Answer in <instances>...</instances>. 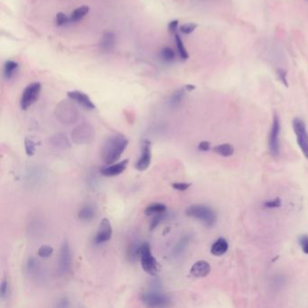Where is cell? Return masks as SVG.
Listing matches in <instances>:
<instances>
[{"label":"cell","mask_w":308,"mask_h":308,"mask_svg":"<svg viewBox=\"0 0 308 308\" xmlns=\"http://www.w3.org/2000/svg\"><path fill=\"white\" fill-rule=\"evenodd\" d=\"M129 145V139L122 134H113L103 143L101 156L107 165L114 164L119 160Z\"/></svg>","instance_id":"6da1fadb"},{"label":"cell","mask_w":308,"mask_h":308,"mask_svg":"<svg viewBox=\"0 0 308 308\" xmlns=\"http://www.w3.org/2000/svg\"><path fill=\"white\" fill-rule=\"evenodd\" d=\"M188 217L196 219L207 227H212L217 221V213L212 207L206 205H193L186 211Z\"/></svg>","instance_id":"7a4b0ae2"},{"label":"cell","mask_w":308,"mask_h":308,"mask_svg":"<svg viewBox=\"0 0 308 308\" xmlns=\"http://www.w3.org/2000/svg\"><path fill=\"white\" fill-rule=\"evenodd\" d=\"M140 299L148 308H167L172 305V300L168 295L155 290H149L142 293Z\"/></svg>","instance_id":"3957f363"},{"label":"cell","mask_w":308,"mask_h":308,"mask_svg":"<svg viewBox=\"0 0 308 308\" xmlns=\"http://www.w3.org/2000/svg\"><path fill=\"white\" fill-rule=\"evenodd\" d=\"M139 258L143 270L148 275L155 276L158 272V264L151 252V247L148 242L142 243L139 251Z\"/></svg>","instance_id":"277c9868"},{"label":"cell","mask_w":308,"mask_h":308,"mask_svg":"<svg viewBox=\"0 0 308 308\" xmlns=\"http://www.w3.org/2000/svg\"><path fill=\"white\" fill-rule=\"evenodd\" d=\"M292 124L298 147L301 149L305 157L308 159V133L306 123L300 118H295Z\"/></svg>","instance_id":"5b68a950"},{"label":"cell","mask_w":308,"mask_h":308,"mask_svg":"<svg viewBox=\"0 0 308 308\" xmlns=\"http://www.w3.org/2000/svg\"><path fill=\"white\" fill-rule=\"evenodd\" d=\"M281 130V124L279 117L275 114L273 117V121L270 129V137H269V149L270 154L274 157H277L280 154V143L279 136Z\"/></svg>","instance_id":"8992f818"},{"label":"cell","mask_w":308,"mask_h":308,"mask_svg":"<svg viewBox=\"0 0 308 308\" xmlns=\"http://www.w3.org/2000/svg\"><path fill=\"white\" fill-rule=\"evenodd\" d=\"M41 89H42V86L40 83H33L26 87L20 101V106L22 109L26 110L29 109L33 104L37 101L41 92Z\"/></svg>","instance_id":"52a82bcc"},{"label":"cell","mask_w":308,"mask_h":308,"mask_svg":"<svg viewBox=\"0 0 308 308\" xmlns=\"http://www.w3.org/2000/svg\"><path fill=\"white\" fill-rule=\"evenodd\" d=\"M71 267V249L69 243L65 240L62 246H61V251H60V257H59V264H58V270L60 274L65 275L67 274Z\"/></svg>","instance_id":"ba28073f"},{"label":"cell","mask_w":308,"mask_h":308,"mask_svg":"<svg viewBox=\"0 0 308 308\" xmlns=\"http://www.w3.org/2000/svg\"><path fill=\"white\" fill-rule=\"evenodd\" d=\"M112 237V226L109 219L103 218L100 222L96 235L94 238V242L97 245L105 243L109 241Z\"/></svg>","instance_id":"9c48e42d"},{"label":"cell","mask_w":308,"mask_h":308,"mask_svg":"<svg viewBox=\"0 0 308 308\" xmlns=\"http://www.w3.org/2000/svg\"><path fill=\"white\" fill-rule=\"evenodd\" d=\"M93 135H94L93 130L87 125H83L81 127H78L77 129H74L71 132L72 140L76 144L89 143L92 139Z\"/></svg>","instance_id":"30bf717a"},{"label":"cell","mask_w":308,"mask_h":308,"mask_svg":"<svg viewBox=\"0 0 308 308\" xmlns=\"http://www.w3.org/2000/svg\"><path fill=\"white\" fill-rule=\"evenodd\" d=\"M151 157H152V153H151V143L149 141H144L143 143V147H142L141 155L139 157L138 161L136 164V168L138 171H145L147 170L150 163H151Z\"/></svg>","instance_id":"8fae6325"},{"label":"cell","mask_w":308,"mask_h":308,"mask_svg":"<svg viewBox=\"0 0 308 308\" xmlns=\"http://www.w3.org/2000/svg\"><path fill=\"white\" fill-rule=\"evenodd\" d=\"M67 95L71 100L79 103L80 105H82L85 109H94L96 108L94 103L91 102L90 97L88 96L87 94L84 93V92H82V91H78V90L69 91L67 93Z\"/></svg>","instance_id":"7c38bea8"},{"label":"cell","mask_w":308,"mask_h":308,"mask_svg":"<svg viewBox=\"0 0 308 308\" xmlns=\"http://www.w3.org/2000/svg\"><path fill=\"white\" fill-rule=\"evenodd\" d=\"M128 164H129L128 159H125L120 163L111 164V165H109L108 167L102 168L101 173H103V175L109 176V177L117 176L125 171V169L128 167Z\"/></svg>","instance_id":"4fadbf2b"},{"label":"cell","mask_w":308,"mask_h":308,"mask_svg":"<svg viewBox=\"0 0 308 308\" xmlns=\"http://www.w3.org/2000/svg\"><path fill=\"white\" fill-rule=\"evenodd\" d=\"M190 272L195 277H205L211 272V265L205 260H199L193 264Z\"/></svg>","instance_id":"5bb4252c"},{"label":"cell","mask_w":308,"mask_h":308,"mask_svg":"<svg viewBox=\"0 0 308 308\" xmlns=\"http://www.w3.org/2000/svg\"><path fill=\"white\" fill-rule=\"evenodd\" d=\"M192 238L193 237L191 234H186L181 238L173 248L172 256L174 257H182L183 254L187 251V248L192 240Z\"/></svg>","instance_id":"9a60e30c"},{"label":"cell","mask_w":308,"mask_h":308,"mask_svg":"<svg viewBox=\"0 0 308 308\" xmlns=\"http://www.w3.org/2000/svg\"><path fill=\"white\" fill-rule=\"evenodd\" d=\"M95 215H96V207L90 204H87L83 206L78 212V218L84 222H90L95 218Z\"/></svg>","instance_id":"2e32d148"},{"label":"cell","mask_w":308,"mask_h":308,"mask_svg":"<svg viewBox=\"0 0 308 308\" xmlns=\"http://www.w3.org/2000/svg\"><path fill=\"white\" fill-rule=\"evenodd\" d=\"M229 249V243L223 238H219L214 241L211 248V252L214 256H222Z\"/></svg>","instance_id":"e0dca14e"},{"label":"cell","mask_w":308,"mask_h":308,"mask_svg":"<svg viewBox=\"0 0 308 308\" xmlns=\"http://www.w3.org/2000/svg\"><path fill=\"white\" fill-rule=\"evenodd\" d=\"M116 37L114 34L111 32H106L103 34V37L100 42V46L102 50L105 51H111L115 46Z\"/></svg>","instance_id":"ac0fdd59"},{"label":"cell","mask_w":308,"mask_h":308,"mask_svg":"<svg viewBox=\"0 0 308 308\" xmlns=\"http://www.w3.org/2000/svg\"><path fill=\"white\" fill-rule=\"evenodd\" d=\"M141 245L142 243L139 242V240H135L129 244V249L127 251V257L129 261L134 262L137 260V258L139 257V251Z\"/></svg>","instance_id":"d6986e66"},{"label":"cell","mask_w":308,"mask_h":308,"mask_svg":"<svg viewBox=\"0 0 308 308\" xmlns=\"http://www.w3.org/2000/svg\"><path fill=\"white\" fill-rule=\"evenodd\" d=\"M167 212V205L162 203H153L146 208L145 214L147 216H154L159 213H164Z\"/></svg>","instance_id":"ffe728a7"},{"label":"cell","mask_w":308,"mask_h":308,"mask_svg":"<svg viewBox=\"0 0 308 308\" xmlns=\"http://www.w3.org/2000/svg\"><path fill=\"white\" fill-rule=\"evenodd\" d=\"M213 151L219 155L228 157L234 154V148L231 146V144H222L213 148Z\"/></svg>","instance_id":"44dd1931"},{"label":"cell","mask_w":308,"mask_h":308,"mask_svg":"<svg viewBox=\"0 0 308 308\" xmlns=\"http://www.w3.org/2000/svg\"><path fill=\"white\" fill-rule=\"evenodd\" d=\"M90 8L87 6H82V7L76 8L70 17V20L71 23H76L78 21L83 19L85 16H87V14L89 13Z\"/></svg>","instance_id":"7402d4cb"},{"label":"cell","mask_w":308,"mask_h":308,"mask_svg":"<svg viewBox=\"0 0 308 308\" xmlns=\"http://www.w3.org/2000/svg\"><path fill=\"white\" fill-rule=\"evenodd\" d=\"M174 39H175L176 47H177V51H178V53H179L180 57L182 58L184 61H186L189 58V53L187 51V48L185 47L183 40L181 39L179 34L177 33H174Z\"/></svg>","instance_id":"603a6c76"},{"label":"cell","mask_w":308,"mask_h":308,"mask_svg":"<svg viewBox=\"0 0 308 308\" xmlns=\"http://www.w3.org/2000/svg\"><path fill=\"white\" fill-rule=\"evenodd\" d=\"M18 68V64L13 62V61H7L5 64L4 66V76L7 79L9 80L11 78L13 77L14 74L16 73V71Z\"/></svg>","instance_id":"cb8c5ba5"},{"label":"cell","mask_w":308,"mask_h":308,"mask_svg":"<svg viewBox=\"0 0 308 308\" xmlns=\"http://www.w3.org/2000/svg\"><path fill=\"white\" fill-rule=\"evenodd\" d=\"M11 294V288H10V283L7 278H3L2 282L0 285V296L1 299H7Z\"/></svg>","instance_id":"d4e9b609"},{"label":"cell","mask_w":308,"mask_h":308,"mask_svg":"<svg viewBox=\"0 0 308 308\" xmlns=\"http://www.w3.org/2000/svg\"><path fill=\"white\" fill-rule=\"evenodd\" d=\"M160 57L166 63H172L175 58V53L170 47H165L161 50Z\"/></svg>","instance_id":"484cf974"},{"label":"cell","mask_w":308,"mask_h":308,"mask_svg":"<svg viewBox=\"0 0 308 308\" xmlns=\"http://www.w3.org/2000/svg\"><path fill=\"white\" fill-rule=\"evenodd\" d=\"M186 95L185 89H179V90H175L173 93V95L170 99V103L172 106H177L180 103L183 102L184 98Z\"/></svg>","instance_id":"4316f807"},{"label":"cell","mask_w":308,"mask_h":308,"mask_svg":"<svg viewBox=\"0 0 308 308\" xmlns=\"http://www.w3.org/2000/svg\"><path fill=\"white\" fill-rule=\"evenodd\" d=\"M25 148H26V154L28 156H33L35 153V144L29 137L25 138Z\"/></svg>","instance_id":"83f0119b"},{"label":"cell","mask_w":308,"mask_h":308,"mask_svg":"<svg viewBox=\"0 0 308 308\" xmlns=\"http://www.w3.org/2000/svg\"><path fill=\"white\" fill-rule=\"evenodd\" d=\"M53 253V249L51 248V246H48V245H43L39 248L38 250V256L41 257H51Z\"/></svg>","instance_id":"f1b7e54d"},{"label":"cell","mask_w":308,"mask_h":308,"mask_svg":"<svg viewBox=\"0 0 308 308\" xmlns=\"http://www.w3.org/2000/svg\"><path fill=\"white\" fill-rule=\"evenodd\" d=\"M198 25L195 23H189V24H185L183 26H180V31L185 34H190L197 28Z\"/></svg>","instance_id":"f546056e"},{"label":"cell","mask_w":308,"mask_h":308,"mask_svg":"<svg viewBox=\"0 0 308 308\" xmlns=\"http://www.w3.org/2000/svg\"><path fill=\"white\" fill-rule=\"evenodd\" d=\"M71 22L70 17H68L65 13H58L56 15V17H55V23L58 26H65L67 23Z\"/></svg>","instance_id":"4dcf8cb0"},{"label":"cell","mask_w":308,"mask_h":308,"mask_svg":"<svg viewBox=\"0 0 308 308\" xmlns=\"http://www.w3.org/2000/svg\"><path fill=\"white\" fill-rule=\"evenodd\" d=\"M165 218H166V212L154 215L153 220L151 222V224H150V230H154L158 225L160 224L161 222Z\"/></svg>","instance_id":"1f68e13d"},{"label":"cell","mask_w":308,"mask_h":308,"mask_svg":"<svg viewBox=\"0 0 308 308\" xmlns=\"http://www.w3.org/2000/svg\"><path fill=\"white\" fill-rule=\"evenodd\" d=\"M276 75H277V77L279 79V81L288 88L289 85L287 71H285V70H283V69H277V70H276Z\"/></svg>","instance_id":"d6a6232c"},{"label":"cell","mask_w":308,"mask_h":308,"mask_svg":"<svg viewBox=\"0 0 308 308\" xmlns=\"http://www.w3.org/2000/svg\"><path fill=\"white\" fill-rule=\"evenodd\" d=\"M282 205L281 200L279 198H276L275 200H271V201H267L264 203V206L268 209H275V208H279Z\"/></svg>","instance_id":"836d02e7"},{"label":"cell","mask_w":308,"mask_h":308,"mask_svg":"<svg viewBox=\"0 0 308 308\" xmlns=\"http://www.w3.org/2000/svg\"><path fill=\"white\" fill-rule=\"evenodd\" d=\"M192 185L191 184H187V183H174L172 185L173 189L177 190V191H187V189H189Z\"/></svg>","instance_id":"e575fe53"},{"label":"cell","mask_w":308,"mask_h":308,"mask_svg":"<svg viewBox=\"0 0 308 308\" xmlns=\"http://www.w3.org/2000/svg\"><path fill=\"white\" fill-rule=\"evenodd\" d=\"M299 244L301 246L302 251L306 254H308V236L303 235L299 238Z\"/></svg>","instance_id":"d590c367"},{"label":"cell","mask_w":308,"mask_h":308,"mask_svg":"<svg viewBox=\"0 0 308 308\" xmlns=\"http://www.w3.org/2000/svg\"><path fill=\"white\" fill-rule=\"evenodd\" d=\"M211 148V143L208 141H202L200 142L199 145H198V149L200 151H204V152H207L209 151Z\"/></svg>","instance_id":"8d00e7d4"},{"label":"cell","mask_w":308,"mask_h":308,"mask_svg":"<svg viewBox=\"0 0 308 308\" xmlns=\"http://www.w3.org/2000/svg\"><path fill=\"white\" fill-rule=\"evenodd\" d=\"M177 27H178V20H174V21H172V22L169 24L168 29H169L170 32L174 34V33H176V31H177Z\"/></svg>","instance_id":"74e56055"},{"label":"cell","mask_w":308,"mask_h":308,"mask_svg":"<svg viewBox=\"0 0 308 308\" xmlns=\"http://www.w3.org/2000/svg\"><path fill=\"white\" fill-rule=\"evenodd\" d=\"M59 308H68L69 307V301L67 299H63L58 304Z\"/></svg>","instance_id":"f35d334b"},{"label":"cell","mask_w":308,"mask_h":308,"mask_svg":"<svg viewBox=\"0 0 308 308\" xmlns=\"http://www.w3.org/2000/svg\"><path fill=\"white\" fill-rule=\"evenodd\" d=\"M187 90H195V86H193V85H187Z\"/></svg>","instance_id":"ab89813d"},{"label":"cell","mask_w":308,"mask_h":308,"mask_svg":"<svg viewBox=\"0 0 308 308\" xmlns=\"http://www.w3.org/2000/svg\"><path fill=\"white\" fill-rule=\"evenodd\" d=\"M307 1H308V0H307Z\"/></svg>","instance_id":"60d3db41"}]
</instances>
